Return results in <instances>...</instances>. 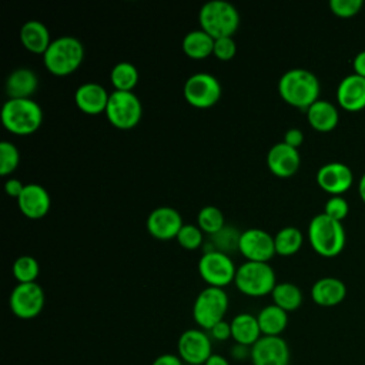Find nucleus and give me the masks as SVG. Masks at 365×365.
<instances>
[{
    "instance_id": "obj_8",
    "label": "nucleus",
    "mask_w": 365,
    "mask_h": 365,
    "mask_svg": "<svg viewBox=\"0 0 365 365\" xmlns=\"http://www.w3.org/2000/svg\"><path fill=\"white\" fill-rule=\"evenodd\" d=\"M106 114L113 125L127 130L133 128L140 121L143 106L135 93L115 90L110 93Z\"/></svg>"
},
{
    "instance_id": "obj_24",
    "label": "nucleus",
    "mask_w": 365,
    "mask_h": 365,
    "mask_svg": "<svg viewBox=\"0 0 365 365\" xmlns=\"http://www.w3.org/2000/svg\"><path fill=\"white\" fill-rule=\"evenodd\" d=\"M230 325L231 338L240 345L252 346L262 336L258 319L252 314L241 312L231 319Z\"/></svg>"
},
{
    "instance_id": "obj_29",
    "label": "nucleus",
    "mask_w": 365,
    "mask_h": 365,
    "mask_svg": "<svg viewBox=\"0 0 365 365\" xmlns=\"http://www.w3.org/2000/svg\"><path fill=\"white\" fill-rule=\"evenodd\" d=\"M302 241H304V237H302L301 230L294 227V225L282 227L274 235L275 251L278 254H281V255H292V254H295L301 248Z\"/></svg>"
},
{
    "instance_id": "obj_44",
    "label": "nucleus",
    "mask_w": 365,
    "mask_h": 365,
    "mask_svg": "<svg viewBox=\"0 0 365 365\" xmlns=\"http://www.w3.org/2000/svg\"><path fill=\"white\" fill-rule=\"evenodd\" d=\"M250 355H251V346H245V345L237 344L232 348V356L237 358V359H244V358H247Z\"/></svg>"
},
{
    "instance_id": "obj_38",
    "label": "nucleus",
    "mask_w": 365,
    "mask_h": 365,
    "mask_svg": "<svg viewBox=\"0 0 365 365\" xmlns=\"http://www.w3.org/2000/svg\"><path fill=\"white\" fill-rule=\"evenodd\" d=\"M235 51H237V44H235V41H234V38L231 36L215 38L212 53L220 60H230V58H232Z\"/></svg>"
},
{
    "instance_id": "obj_12",
    "label": "nucleus",
    "mask_w": 365,
    "mask_h": 365,
    "mask_svg": "<svg viewBox=\"0 0 365 365\" xmlns=\"http://www.w3.org/2000/svg\"><path fill=\"white\" fill-rule=\"evenodd\" d=\"M177 351L182 362L190 365H204L212 355L211 339L202 329L191 328L180 335Z\"/></svg>"
},
{
    "instance_id": "obj_21",
    "label": "nucleus",
    "mask_w": 365,
    "mask_h": 365,
    "mask_svg": "<svg viewBox=\"0 0 365 365\" xmlns=\"http://www.w3.org/2000/svg\"><path fill=\"white\" fill-rule=\"evenodd\" d=\"M311 297L321 307H335L346 297V285L336 277H322L311 288Z\"/></svg>"
},
{
    "instance_id": "obj_11",
    "label": "nucleus",
    "mask_w": 365,
    "mask_h": 365,
    "mask_svg": "<svg viewBox=\"0 0 365 365\" xmlns=\"http://www.w3.org/2000/svg\"><path fill=\"white\" fill-rule=\"evenodd\" d=\"M44 291L41 285L36 281L33 282H19L10 294V308L13 314L23 319H30L37 317L44 307Z\"/></svg>"
},
{
    "instance_id": "obj_35",
    "label": "nucleus",
    "mask_w": 365,
    "mask_h": 365,
    "mask_svg": "<svg viewBox=\"0 0 365 365\" xmlns=\"http://www.w3.org/2000/svg\"><path fill=\"white\" fill-rule=\"evenodd\" d=\"M177 240L188 250L197 248L202 242V230L194 224H184L177 234Z\"/></svg>"
},
{
    "instance_id": "obj_30",
    "label": "nucleus",
    "mask_w": 365,
    "mask_h": 365,
    "mask_svg": "<svg viewBox=\"0 0 365 365\" xmlns=\"http://www.w3.org/2000/svg\"><path fill=\"white\" fill-rule=\"evenodd\" d=\"M110 80L115 90L131 91L138 81V70L130 61H118L111 68Z\"/></svg>"
},
{
    "instance_id": "obj_23",
    "label": "nucleus",
    "mask_w": 365,
    "mask_h": 365,
    "mask_svg": "<svg viewBox=\"0 0 365 365\" xmlns=\"http://www.w3.org/2000/svg\"><path fill=\"white\" fill-rule=\"evenodd\" d=\"M307 118L312 128L327 133L338 125L339 113L334 103L318 98L307 108Z\"/></svg>"
},
{
    "instance_id": "obj_9",
    "label": "nucleus",
    "mask_w": 365,
    "mask_h": 365,
    "mask_svg": "<svg viewBox=\"0 0 365 365\" xmlns=\"http://www.w3.org/2000/svg\"><path fill=\"white\" fill-rule=\"evenodd\" d=\"M198 271L204 281L214 287H224L235 278L237 268L227 252L215 248L204 251L198 261Z\"/></svg>"
},
{
    "instance_id": "obj_32",
    "label": "nucleus",
    "mask_w": 365,
    "mask_h": 365,
    "mask_svg": "<svg viewBox=\"0 0 365 365\" xmlns=\"http://www.w3.org/2000/svg\"><path fill=\"white\" fill-rule=\"evenodd\" d=\"M40 267L34 257L20 255L13 262V274L19 282H33L38 275Z\"/></svg>"
},
{
    "instance_id": "obj_5",
    "label": "nucleus",
    "mask_w": 365,
    "mask_h": 365,
    "mask_svg": "<svg viewBox=\"0 0 365 365\" xmlns=\"http://www.w3.org/2000/svg\"><path fill=\"white\" fill-rule=\"evenodd\" d=\"M3 125L16 134H30L43 121V110L33 98H9L1 107Z\"/></svg>"
},
{
    "instance_id": "obj_34",
    "label": "nucleus",
    "mask_w": 365,
    "mask_h": 365,
    "mask_svg": "<svg viewBox=\"0 0 365 365\" xmlns=\"http://www.w3.org/2000/svg\"><path fill=\"white\" fill-rule=\"evenodd\" d=\"M240 235H241V232H238L234 227L224 225L218 232L212 234V240H214V244L217 247L215 250L228 254V251H231L234 248H238Z\"/></svg>"
},
{
    "instance_id": "obj_1",
    "label": "nucleus",
    "mask_w": 365,
    "mask_h": 365,
    "mask_svg": "<svg viewBox=\"0 0 365 365\" xmlns=\"http://www.w3.org/2000/svg\"><path fill=\"white\" fill-rule=\"evenodd\" d=\"M319 80L307 68H289L278 81V91L281 97L291 106L298 108H308L319 97Z\"/></svg>"
},
{
    "instance_id": "obj_10",
    "label": "nucleus",
    "mask_w": 365,
    "mask_h": 365,
    "mask_svg": "<svg viewBox=\"0 0 365 365\" xmlns=\"http://www.w3.org/2000/svg\"><path fill=\"white\" fill-rule=\"evenodd\" d=\"M220 96L221 84L217 77L210 73H194L184 83V97L194 107H211L218 101Z\"/></svg>"
},
{
    "instance_id": "obj_37",
    "label": "nucleus",
    "mask_w": 365,
    "mask_h": 365,
    "mask_svg": "<svg viewBox=\"0 0 365 365\" xmlns=\"http://www.w3.org/2000/svg\"><path fill=\"white\" fill-rule=\"evenodd\" d=\"M324 212L328 217L342 222V220L349 212V204L342 195H331L324 205Z\"/></svg>"
},
{
    "instance_id": "obj_15",
    "label": "nucleus",
    "mask_w": 365,
    "mask_h": 365,
    "mask_svg": "<svg viewBox=\"0 0 365 365\" xmlns=\"http://www.w3.org/2000/svg\"><path fill=\"white\" fill-rule=\"evenodd\" d=\"M317 182L328 194L341 195L351 188L354 173L345 163L329 161L318 168Z\"/></svg>"
},
{
    "instance_id": "obj_16",
    "label": "nucleus",
    "mask_w": 365,
    "mask_h": 365,
    "mask_svg": "<svg viewBox=\"0 0 365 365\" xmlns=\"http://www.w3.org/2000/svg\"><path fill=\"white\" fill-rule=\"evenodd\" d=\"M182 225L181 214L170 205L155 207L147 217V230L160 240L177 237Z\"/></svg>"
},
{
    "instance_id": "obj_6",
    "label": "nucleus",
    "mask_w": 365,
    "mask_h": 365,
    "mask_svg": "<svg viewBox=\"0 0 365 365\" xmlns=\"http://www.w3.org/2000/svg\"><path fill=\"white\" fill-rule=\"evenodd\" d=\"M237 288L247 295L261 297L272 292L277 285L274 268L267 261H245L235 272Z\"/></svg>"
},
{
    "instance_id": "obj_4",
    "label": "nucleus",
    "mask_w": 365,
    "mask_h": 365,
    "mask_svg": "<svg viewBox=\"0 0 365 365\" xmlns=\"http://www.w3.org/2000/svg\"><path fill=\"white\" fill-rule=\"evenodd\" d=\"M198 19L201 29L214 38L231 36L240 26V13L227 0L205 1L200 9Z\"/></svg>"
},
{
    "instance_id": "obj_22",
    "label": "nucleus",
    "mask_w": 365,
    "mask_h": 365,
    "mask_svg": "<svg viewBox=\"0 0 365 365\" xmlns=\"http://www.w3.org/2000/svg\"><path fill=\"white\" fill-rule=\"evenodd\" d=\"M38 84L37 74L29 67L14 68L6 80V91L9 98H31Z\"/></svg>"
},
{
    "instance_id": "obj_46",
    "label": "nucleus",
    "mask_w": 365,
    "mask_h": 365,
    "mask_svg": "<svg viewBox=\"0 0 365 365\" xmlns=\"http://www.w3.org/2000/svg\"><path fill=\"white\" fill-rule=\"evenodd\" d=\"M358 192H359V197L361 200L364 201L365 204V173L361 175L359 178V182H358Z\"/></svg>"
},
{
    "instance_id": "obj_13",
    "label": "nucleus",
    "mask_w": 365,
    "mask_h": 365,
    "mask_svg": "<svg viewBox=\"0 0 365 365\" xmlns=\"http://www.w3.org/2000/svg\"><path fill=\"white\" fill-rule=\"evenodd\" d=\"M252 365H289V348L281 336L262 335L251 346Z\"/></svg>"
},
{
    "instance_id": "obj_26",
    "label": "nucleus",
    "mask_w": 365,
    "mask_h": 365,
    "mask_svg": "<svg viewBox=\"0 0 365 365\" xmlns=\"http://www.w3.org/2000/svg\"><path fill=\"white\" fill-rule=\"evenodd\" d=\"M262 335L279 336L288 324V314L275 304L265 305L257 315Z\"/></svg>"
},
{
    "instance_id": "obj_7",
    "label": "nucleus",
    "mask_w": 365,
    "mask_h": 365,
    "mask_svg": "<svg viewBox=\"0 0 365 365\" xmlns=\"http://www.w3.org/2000/svg\"><path fill=\"white\" fill-rule=\"evenodd\" d=\"M228 309V295L221 287L208 285L200 291L192 305V317L202 329H211Z\"/></svg>"
},
{
    "instance_id": "obj_25",
    "label": "nucleus",
    "mask_w": 365,
    "mask_h": 365,
    "mask_svg": "<svg viewBox=\"0 0 365 365\" xmlns=\"http://www.w3.org/2000/svg\"><path fill=\"white\" fill-rule=\"evenodd\" d=\"M20 40L23 46L33 53H43L50 46V33L40 20H27L20 29Z\"/></svg>"
},
{
    "instance_id": "obj_2",
    "label": "nucleus",
    "mask_w": 365,
    "mask_h": 365,
    "mask_svg": "<svg viewBox=\"0 0 365 365\" xmlns=\"http://www.w3.org/2000/svg\"><path fill=\"white\" fill-rule=\"evenodd\" d=\"M308 240L317 254L331 258L344 250L346 234L341 221L321 212L314 215L308 224Z\"/></svg>"
},
{
    "instance_id": "obj_28",
    "label": "nucleus",
    "mask_w": 365,
    "mask_h": 365,
    "mask_svg": "<svg viewBox=\"0 0 365 365\" xmlns=\"http://www.w3.org/2000/svg\"><path fill=\"white\" fill-rule=\"evenodd\" d=\"M272 301L284 311H295L302 304V292L292 282H278L272 292Z\"/></svg>"
},
{
    "instance_id": "obj_39",
    "label": "nucleus",
    "mask_w": 365,
    "mask_h": 365,
    "mask_svg": "<svg viewBox=\"0 0 365 365\" xmlns=\"http://www.w3.org/2000/svg\"><path fill=\"white\" fill-rule=\"evenodd\" d=\"M210 334L217 341H227L228 338H231V325L230 322L222 319L210 329Z\"/></svg>"
},
{
    "instance_id": "obj_41",
    "label": "nucleus",
    "mask_w": 365,
    "mask_h": 365,
    "mask_svg": "<svg viewBox=\"0 0 365 365\" xmlns=\"http://www.w3.org/2000/svg\"><path fill=\"white\" fill-rule=\"evenodd\" d=\"M4 188H6V192H7L9 195L17 198V197L20 195V192L23 191L24 184H23L19 178H9V180L6 181V184H4Z\"/></svg>"
},
{
    "instance_id": "obj_19",
    "label": "nucleus",
    "mask_w": 365,
    "mask_h": 365,
    "mask_svg": "<svg viewBox=\"0 0 365 365\" xmlns=\"http://www.w3.org/2000/svg\"><path fill=\"white\" fill-rule=\"evenodd\" d=\"M19 208L29 218H41L50 208V194L38 182L24 184L23 191L17 197Z\"/></svg>"
},
{
    "instance_id": "obj_42",
    "label": "nucleus",
    "mask_w": 365,
    "mask_h": 365,
    "mask_svg": "<svg viewBox=\"0 0 365 365\" xmlns=\"http://www.w3.org/2000/svg\"><path fill=\"white\" fill-rule=\"evenodd\" d=\"M151 365H182V359L174 354H163L157 356Z\"/></svg>"
},
{
    "instance_id": "obj_3",
    "label": "nucleus",
    "mask_w": 365,
    "mask_h": 365,
    "mask_svg": "<svg viewBox=\"0 0 365 365\" xmlns=\"http://www.w3.org/2000/svg\"><path fill=\"white\" fill-rule=\"evenodd\" d=\"M84 58V46L74 36H60L51 40L43 54L46 67L57 76L73 73Z\"/></svg>"
},
{
    "instance_id": "obj_14",
    "label": "nucleus",
    "mask_w": 365,
    "mask_h": 365,
    "mask_svg": "<svg viewBox=\"0 0 365 365\" xmlns=\"http://www.w3.org/2000/svg\"><path fill=\"white\" fill-rule=\"evenodd\" d=\"M238 248L251 261H268L277 252L274 237L262 228L241 231Z\"/></svg>"
},
{
    "instance_id": "obj_18",
    "label": "nucleus",
    "mask_w": 365,
    "mask_h": 365,
    "mask_svg": "<svg viewBox=\"0 0 365 365\" xmlns=\"http://www.w3.org/2000/svg\"><path fill=\"white\" fill-rule=\"evenodd\" d=\"M338 104L351 113L365 108V77L355 73L345 76L336 87Z\"/></svg>"
},
{
    "instance_id": "obj_17",
    "label": "nucleus",
    "mask_w": 365,
    "mask_h": 365,
    "mask_svg": "<svg viewBox=\"0 0 365 365\" xmlns=\"http://www.w3.org/2000/svg\"><path fill=\"white\" fill-rule=\"evenodd\" d=\"M267 164L275 175L289 177L298 171L301 164L298 148L284 141L275 143L267 153Z\"/></svg>"
},
{
    "instance_id": "obj_27",
    "label": "nucleus",
    "mask_w": 365,
    "mask_h": 365,
    "mask_svg": "<svg viewBox=\"0 0 365 365\" xmlns=\"http://www.w3.org/2000/svg\"><path fill=\"white\" fill-rule=\"evenodd\" d=\"M215 38L202 29L188 31L182 38V50L191 58H204L214 50Z\"/></svg>"
},
{
    "instance_id": "obj_20",
    "label": "nucleus",
    "mask_w": 365,
    "mask_h": 365,
    "mask_svg": "<svg viewBox=\"0 0 365 365\" xmlns=\"http://www.w3.org/2000/svg\"><path fill=\"white\" fill-rule=\"evenodd\" d=\"M110 94L106 87L97 81H86L80 84L74 93V101L80 110L88 114L106 111Z\"/></svg>"
},
{
    "instance_id": "obj_40",
    "label": "nucleus",
    "mask_w": 365,
    "mask_h": 365,
    "mask_svg": "<svg viewBox=\"0 0 365 365\" xmlns=\"http://www.w3.org/2000/svg\"><path fill=\"white\" fill-rule=\"evenodd\" d=\"M282 141L287 143L291 147L298 148L302 144V141H304V133L299 128H297V127H291V128H288L285 131Z\"/></svg>"
},
{
    "instance_id": "obj_43",
    "label": "nucleus",
    "mask_w": 365,
    "mask_h": 365,
    "mask_svg": "<svg viewBox=\"0 0 365 365\" xmlns=\"http://www.w3.org/2000/svg\"><path fill=\"white\" fill-rule=\"evenodd\" d=\"M352 68H354L355 74L365 77V50L355 54L354 61H352Z\"/></svg>"
},
{
    "instance_id": "obj_45",
    "label": "nucleus",
    "mask_w": 365,
    "mask_h": 365,
    "mask_svg": "<svg viewBox=\"0 0 365 365\" xmlns=\"http://www.w3.org/2000/svg\"><path fill=\"white\" fill-rule=\"evenodd\" d=\"M204 365H230V362H228V359H227L225 356L218 355V354H212V355L207 359V362H205Z\"/></svg>"
},
{
    "instance_id": "obj_33",
    "label": "nucleus",
    "mask_w": 365,
    "mask_h": 365,
    "mask_svg": "<svg viewBox=\"0 0 365 365\" xmlns=\"http://www.w3.org/2000/svg\"><path fill=\"white\" fill-rule=\"evenodd\" d=\"M20 161V153L17 147L7 140L0 141V174L7 175L16 170Z\"/></svg>"
},
{
    "instance_id": "obj_31",
    "label": "nucleus",
    "mask_w": 365,
    "mask_h": 365,
    "mask_svg": "<svg viewBox=\"0 0 365 365\" xmlns=\"http://www.w3.org/2000/svg\"><path fill=\"white\" fill-rule=\"evenodd\" d=\"M198 227L208 232V234H215L218 232L225 224H224V215L220 208L215 205H204L200 212H198Z\"/></svg>"
},
{
    "instance_id": "obj_36",
    "label": "nucleus",
    "mask_w": 365,
    "mask_h": 365,
    "mask_svg": "<svg viewBox=\"0 0 365 365\" xmlns=\"http://www.w3.org/2000/svg\"><path fill=\"white\" fill-rule=\"evenodd\" d=\"M362 0H331L329 9L331 11L342 19H348L356 16L362 10Z\"/></svg>"
}]
</instances>
